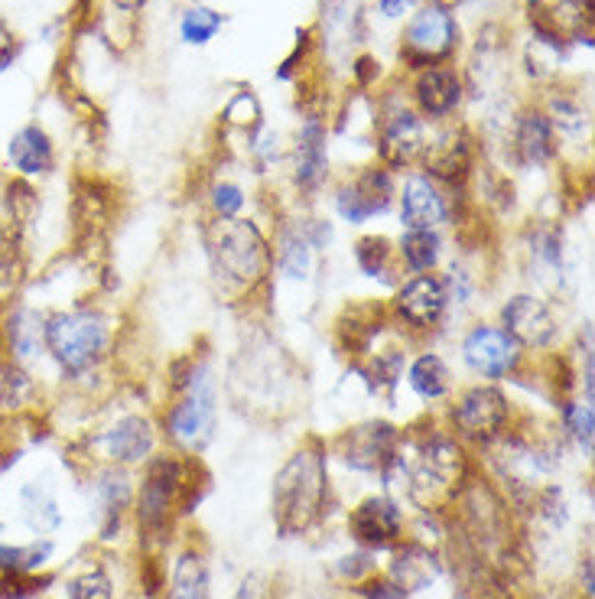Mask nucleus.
Returning <instances> with one entry per match:
<instances>
[{
  "mask_svg": "<svg viewBox=\"0 0 595 599\" xmlns=\"http://www.w3.org/2000/svg\"><path fill=\"white\" fill-rule=\"evenodd\" d=\"M329 470L319 447L293 453L273 480V521L283 538L310 531L323 518Z\"/></svg>",
  "mask_w": 595,
  "mask_h": 599,
  "instance_id": "f257e3e1",
  "label": "nucleus"
},
{
  "mask_svg": "<svg viewBox=\"0 0 595 599\" xmlns=\"http://www.w3.org/2000/svg\"><path fill=\"white\" fill-rule=\"evenodd\" d=\"M192 495H196V488H192V480L186 476V466L176 457H156L147 466V480L137 498L140 531H147V538H153V541H163L173 525L176 508L189 511Z\"/></svg>",
  "mask_w": 595,
  "mask_h": 599,
  "instance_id": "f03ea898",
  "label": "nucleus"
},
{
  "mask_svg": "<svg viewBox=\"0 0 595 599\" xmlns=\"http://www.w3.org/2000/svg\"><path fill=\"white\" fill-rule=\"evenodd\" d=\"M209 257L215 267V277L225 287H238V290H250L267 264H270V251L260 239V232L250 222H235L225 219L209 232Z\"/></svg>",
  "mask_w": 595,
  "mask_h": 599,
  "instance_id": "7ed1b4c3",
  "label": "nucleus"
},
{
  "mask_svg": "<svg viewBox=\"0 0 595 599\" xmlns=\"http://www.w3.org/2000/svg\"><path fill=\"white\" fill-rule=\"evenodd\" d=\"M43 339L66 371H85L108 349V326L98 313L89 310L56 313L52 320H46Z\"/></svg>",
  "mask_w": 595,
  "mask_h": 599,
  "instance_id": "20e7f679",
  "label": "nucleus"
},
{
  "mask_svg": "<svg viewBox=\"0 0 595 599\" xmlns=\"http://www.w3.org/2000/svg\"><path fill=\"white\" fill-rule=\"evenodd\" d=\"M463 476H466L463 450L446 437H433L420 447V460H417V470L407 482V488H410L413 502L430 511L440 502L456 495V485Z\"/></svg>",
  "mask_w": 595,
  "mask_h": 599,
  "instance_id": "39448f33",
  "label": "nucleus"
},
{
  "mask_svg": "<svg viewBox=\"0 0 595 599\" xmlns=\"http://www.w3.org/2000/svg\"><path fill=\"white\" fill-rule=\"evenodd\" d=\"M459 39V26L453 20L450 10L443 7H427L420 10L407 30H404V43H400V56L407 66L413 69H430V66H443Z\"/></svg>",
  "mask_w": 595,
  "mask_h": 599,
  "instance_id": "423d86ee",
  "label": "nucleus"
},
{
  "mask_svg": "<svg viewBox=\"0 0 595 599\" xmlns=\"http://www.w3.org/2000/svg\"><path fill=\"white\" fill-rule=\"evenodd\" d=\"M212 424H215V391L209 381V368H196L189 381V394L170 411L166 427L176 444L199 450L212 437Z\"/></svg>",
  "mask_w": 595,
  "mask_h": 599,
  "instance_id": "0eeeda50",
  "label": "nucleus"
},
{
  "mask_svg": "<svg viewBox=\"0 0 595 599\" xmlns=\"http://www.w3.org/2000/svg\"><path fill=\"white\" fill-rule=\"evenodd\" d=\"M453 421L466 440L491 444L508 424V398L491 384H478L463 394V401L453 411Z\"/></svg>",
  "mask_w": 595,
  "mask_h": 599,
  "instance_id": "6e6552de",
  "label": "nucleus"
},
{
  "mask_svg": "<svg viewBox=\"0 0 595 599\" xmlns=\"http://www.w3.org/2000/svg\"><path fill=\"white\" fill-rule=\"evenodd\" d=\"M349 531H352L358 544L381 551V548L397 544V538L404 534V515H400L397 502H390L384 495H374V498H364L352 511Z\"/></svg>",
  "mask_w": 595,
  "mask_h": 599,
  "instance_id": "1a4fd4ad",
  "label": "nucleus"
},
{
  "mask_svg": "<svg viewBox=\"0 0 595 599\" xmlns=\"http://www.w3.org/2000/svg\"><path fill=\"white\" fill-rule=\"evenodd\" d=\"M342 457L352 470L384 473L387 463L397 457V427H390L384 421L361 424L342 440Z\"/></svg>",
  "mask_w": 595,
  "mask_h": 599,
  "instance_id": "9d476101",
  "label": "nucleus"
},
{
  "mask_svg": "<svg viewBox=\"0 0 595 599\" xmlns=\"http://www.w3.org/2000/svg\"><path fill=\"white\" fill-rule=\"evenodd\" d=\"M463 356L469 361V368L485 375V378H504L508 371L517 368V343L494 326H476L466 343H463Z\"/></svg>",
  "mask_w": 595,
  "mask_h": 599,
  "instance_id": "9b49d317",
  "label": "nucleus"
},
{
  "mask_svg": "<svg viewBox=\"0 0 595 599\" xmlns=\"http://www.w3.org/2000/svg\"><path fill=\"white\" fill-rule=\"evenodd\" d=\"M450 303V290L446 280L433 277V274H420L410 284L400 287L397 293V313L404 323L417 326V330H430L443 320Z\"/></svg>",
  "mask_w": 595,
  "mask_h": 599,
  "instance_id": "f8f14e48",
  "label": "nucleus"
},
{
  "mask_svg": "<svg viewBox=\"0 0 595 599\" xmlns=\"http://www.w3.org/2000/svg\"><path fill=\"white\" fill-rule=\"evenodd\" d=\"M390 199H394V180H390V173L371 166V170H364L358 176L352 186H346L339 193L336 206H339V216L346 222L358 226V222H368L371 216L384 212L390 206Z\"/></svg>",
  "mask_w": 595,
  "mask_h": 599,
  "instance_id": "ddd939ff",
  "label": "nucleus"
},
{
  "mask_svg": "<svg viewBox=\"0 0 595 599\" xmlns=\"http://www.w3.org/2000/svg\"><path fill=\"white\" fill-rule=\"evenodd\" d=\"M501 320H504V333L517 343V346H547L557 333V320L550 313V307L537 297H514L508 300V307L501 310Z\"/></svg>",
  "mask_w": 595,
  "mask_h": 599,
  "instance_id": "4468645a",
  "label": "nucleus"
},
{
  "mask_svg": "<svg viewBox=\"0 0 595 599\" xmlns=\"http://www.w3.org/2000/svg\"><path fill=\"white\" fill-rule=\"evenodd\" d=\"M430 147L427 124L413 112H397L381 127V157L387 166H410L413 160L427 157Z\"/></svg>",
  "mask_w": 595,
  "mask_h": 599,
  "instance_id": "2eb2a0df",
  "label": "nucleus"
},
{
  "mask_svg": "<svg viewBox=\"0 0 595 599\" xmlns=\"http://www.w3.org/2000/svg\"><path fill=\"white\" fill-rule=\"evenodd\" d=\"M413 99H417V108L427 115V118H446L459 108L463 102V79L456 69L450 66H430V69H420L417 82H413Z\"/></svg>",
  "mask_w": 595,
  "mask_h": 599,
  "instance_id": "dca6fc26",
  "label": "nucleus"
},
{
  "mask_svg": "<svg viewBox=\"0 0 595 599\" xmlns=\"http://www.w3.org/2000/svg\"><path fill=\"white\" fill-rule=\"evenodd\" d=\"M446 216H450L446 199L427 176L407 180L400 196V222L407 229H436L440 222H446Z\"/></svg>",
  "mask_w": 595,
  "mask_h": 599,
  "instance_id": "f3484780",
  "label": "nucleus"
},
{
  "mask_svg": "<svg viewBox=\"0 0 595 599\" xmlns=\"http://www.w3.org/2000/svg\"><path fill=\"white\" fill-rule=\"evenodd\" d=\"M326 176V124L306 118L296 140V186L313 189Z\"/></svg>",
  "mask_w": 595,
  "mask_h": 599,
  "instance_id": "a211bd4d",
  "label": "nucleus"
},
{
  "mask_svg": "<svg viewBox=\"0 0 595 599\" xmlns=\"http://www.w3.org/2000/svg\"><path fill=\"white\" fill-rule=\"evenodd\" d=\"M514 150L524 163H547L557 153L550 118L540 112H524L514 124Z\"/></svg>",
  "mask_w": 595,
  "mask_h": 599,
  "instance_id": "6ab92c4d",
  "label": "nucleus"
},
{
  "mask_svg": "<svg viewBox=\"0 0 595 599\" xmlns=\"http://www.w3.org/2000/svg\"><path fill=\"white\" fill-rule=\"evenodd\" d=\"M7 153H10V163L20 173H26V176L52 170V143L46 137V130L36 127V124H26L23 130H16L10 147H7Z\"/></svg>",
  "mask_w": 595,
  "mask_h": 599,
  "instance_id": "aec40b11",
  "label": "nucleus"
},
{
  "mask_svg": "<svg viewBox=\"0 0 595 599\" xmlns=\"http://www.w3.org/2000/svg\"><path fill=\"white\" fill-rule=\"evenodd\" d=\"M105 447L118 463H140L153 450V427L143 417H124L108 430Z\"/></svg>",
  "mask_w": 595,
  "mask_h": 599,
  "instance_id": "412c9836",
  "label": "nucleus"
},
{
  "mask_svg": "<svg viewBox=\"0 0 595 599\" xmlns=\"http://www.w3.org/2000/svg\"><path fill=\"white\" fill-rule=\"evenodd\" d=\"M440 577V561L430 554V548H420V544H410L397 554V561L390 564V580L410 594V590H423L430 587L433 580Z\"/></svg>",
  "mask_w": 595,
  "mask_h": 599,
  "instance_id": "4be33fe9",
  "label": "nucleus"
},
{
  "mask_svg": "<svg viewBox=\"0 0 595 599\" xmlns=\"http://www.w3.org/2000/svg\"><path fill=\"white\" fill-rule=\"evenodd\" d=\"M166 599H212L209 590V564L202 554L186 551L179 554L173 577H170V594Z\"/></svg>",
  "mask_w": 595,
  "mask_h": 599,
  "instance_id": "5701e85b",
  "label": "nucleus"
},
{
  "mask_svg": "<svg viewBox=\"0 0 595 599\" xmlns=\"http://www.w3.org/2000/svg\"><path fill=\"white\" fill-rule=\"evenodd\" d=\"M410 388L423 398V401H436L450 391V371L446 361L440 356H420L410 365Z\"/></svg>",
  "mask_w": 595,
  "mask_h": 599,
  "instance_id": "b1692460",
  "label": "nucleus"
},
{
  "mask_svg": "<svg viewBox=\"0 0 595 599\" xmlns=\"http://www.w3.org/2000/svg\"><path fill=\"white\" fill-rule=\"evenodd\" d=\"M20 502H23V518H26V525L36 534H49V531L59 528L62 515H59V508H56V502H52V495L46 488L26 485L23 495H20Z\"/></svg>",
  "mask_w": 595,
  "mask_h": 599,
  "instance_id": "393cba45",
  "label": "nucleus"
},
{
  "mask_svg": "<svg viewBox=\"0 0 595 599\" xmlns=\"http://www.w3.org/2000/svg\"><path fill=\"white\" fill-rule=\"evenodd\" d=\"M52 541L49 538H43V541H33V544H26V548H10V544H3L0 548V574L3 577H10V574H33V571H39L49 557H52Z\"/></svg>",
  "mask_w": 595,
  "mask_h": 599,
  "instance_id": "a878e982",
  "label": "nucleus"
},
{
  "mask_svg": "<svg viewBox=\"0 0 595 599\" xmlns=\"http://www.w3.org/2000/svg\"><path fill=\"white\" fill-rule=\"evenodd\" d=\"M400 254L410 264V270H430L440 261V235L433 229H407Z\"/></svg>",
  "mask_w": 595,
  "mask_h": 599,
  "instance_id": "bb28decb",
  "label": "nucleus"
},
{
  "mask_svg": "<svg viewBox=\"0 0 595 599\" xmlns=\"http://www.w3.org/2000/svg\"><path fill=\"white\" fill-rule=\"evenodd\" d=\"M280 267L287 277H310L313 267V244L306 239V232H287L280 239Z\"/></svg>",
  "mask_w": 595,
  "mask_h": 599,
  "instance_id": "cd10ccee",
  "label": "nucleus"
},
{
  "mask_svg": "<svg viewBox=\"0 0 595 599\" xmlns=\"http://www.w3.org/2000/svg\"><path fill=\"white\" fill-rule=\"evenodd\" d=\"M222 30V13L209 10V7H192L183 13L179 33L189 46H206L215 33Z\"/></svg>",
  "mask_w": 595,
  "mask_h": 599,
  "instance_id": "c85d7f7f",
  "label": "nucleus"
},
{
  "mask_svg": "<svg viewBox=\"0 0 595 599\" xmlns=\"http://www.w3.org/2000/svg\"><path fill=\"white\" fill-rule=\"evenodd\" d=\"M563 417H567V430L576 437V444H580L586 453H593V407H590V404H563Z\"/></svg>",
  "mask_w": 595,
  "mask_h": 599,
  "instance_id": "c756f323",
  "label": "nucleus"
},
{
  "mask_svg": "<svg viewBox=\"0 0 595 599\" xmlns=\"http://www.w3.org/2000/svg\"><path fill=\"white\" fill-rule=\"evenodd\" d=\"M69 599H115V587L105 571H89L69 584Z\"/></svg>",
  "mask_w": 595,
  "mask_h": 599,
  "instance_id": "7c9ffc66",
  "label": "nucleus"
},
{
  "mask_svg": "<svg viewBox=\"0 0 595 599\" xmlns=\"http://www.w3.org/2000/svg\"><path fill=\"white\" fill-rule=\"evenodd\" d=\"M387 254H390V247H387V239H361L355 247V261L358 267L368 274V277H377V274H384V264H387Z\"/></svg>",
  "mask_w": 595,
  "mask_h": 599,
  "instance_id": "2f4dec72",
  "label": "nucleus"
},
{
  "mask_svg": "<svg viewBox=\"0 0 595 599\" xmlns=\"http://www.w3.org/2000/svg\"><path fill=\"white\" fill-rule=\"evenodd\" d=\"M212 206H215V212L222 219H235L241 212V206H244V193H241L235 183H219L212 189Z\"/></svg>",
  "mask_w": 595,
  "mask_h": 599,
  "instance_id": "473e14b6",
  "label": "nucleus"
},
{
  "mask_svg": "<svg viewBox=\"0 0 595 599\" xmlns=\"http://www.w3.org/2000/svg\"><path fill=\"white\" fill-rule=\"evenodd\" d=\"M358 594L364 599H407V594L390 580V577H381V580H368L358 587Z\"/></svg>",
  "mask_w": 595,
  "mask_h": 599,
  "instance_id": "72a5a7b5",
  "label": "nucleus"
},
{
  "mask_svg": "<svg viewBox=\"0 0 595 599\" xmlns=\"http://www.w3.org/2000/svg\"><path fill=\"white\" fill-rule=\"evenodd\" d=\"M371 554H349V557H342L339 561V567H336V574L339 577H346V580H364L368 574H371Z\"/></svg>",
  "mask_w": 595,
  "mask_h": 599,
  "instance_id": "f704fd0d",
  "label": "nucleus"
},
{
  "mask_svg": "<svg viewBox=\"0 0 595 599\" xmlns=\"http://www.w3.org/2000/svg\"><path fill=\"white\" fill-rule=\"evenodd\" d=\"M560 127H583V112L580 105H573L570 99H553V120Z\"/></svg>",
  "mask_w": 595,
  "mask_h": 599,
  "instance_id": "c9c22d12",
  "label": "nucleus"
},
{
  "mask_svg": "<svg viewBox=\"0 0 595 599\" xmlns=\"http://www.w3.org/2000/svg\"><path fill=\"white\" fill-rule=\"evenodd\" d=\"M16 49H20V43H16V36H10L7 30H0V69H7L10 62H13V56H16Z\"/></svg>",
  "mask_w": 595,
  "mask_h": 599,
  "instance_id": "e433bc0d",
  "label": "nucleus"
},
{
  "mask_svg": "<svg viewBox=\"0 0 595 599\" xmlns=\"http://www.w3.org/2000/svg\"><path fill=\"white\" fill-rule=\"evenodd\" d=\"M377 7H381V13H384V16H390V20H394V16H400L404 10H410V7H413V0H377Z\"/></svg>",
  "mask_w": 595,
  "mask_h": 599,
  "instance_id": "4c0bfd02",
  "label": "nucleus"
},
{
  "mask_svg": "<svg viewBox=\"0 0 595 599\" xmlns=\"http://www.w3.org/2000/svg\"><path fill=\"white\" fill-rule=\"evenodd\" d=\"M355 72H358V82L364 85V82H368V79H371V76L377 72V62H374L371 56H361V59L355 62Z\"/></svg>",
  "mask_w": 595,
  "mask_h": 599,
  "instance_id": "58836bf2",
  "label": "nucleus"
},
{
  "mask_svg": "<svg viewBox=\"0 0 595 599\" xmlns=\"http://www.w3.org/2000/svg\"><path fill=\"white\" fill-rule=\"evenodd\" d=\"M235 599H260V587H257V577H250V580H244L238 587V597Z\"/></svg>",
  "mask_w": 595,
  "mask_h": 599,
  "instance_id": "ea45409f",
  "label": "nucleus"
},
{
  "mask_svg": "<svg viewBox=\"0 0 595 599\" xmlns=\"http://www.w3.org/2000/svg\"><path fill=\"white\" fill-rule=\"evenodd\" d=\"M583 584H586V597H593V557H586L583 564Z\"/></svg>",
  "mask_w": 595,
  "mask_h": 599,
  "instance_id": "a19ab883",
  "label": "nucleus"
},
{
  "mask_svg": "<svg viewBox=\"0 0 595 599\" xmlns=\"http://www.w3.org/2000/svg\"><path fill=\"white\" fill-rule=\"evenodd\" d=\"M115 3H118L120 10H127V13H137L147 0H115Z\"/></svg>",
  "mask_w": 595,
  "mask_h": 599,
  "instance_id": "79ce46f5",
  "label": "nucleus"
},
{
  "mask_svg": "<svg viewBox=\"0 0 595 599\" xmlns=\"http://www.w3.org/2000/svg\"><path fill=\"white\" fill-rule=\"evenodd\" d=\"M459 3H466V0H433V7H443V10H453Z\"/></svg>",
  "mask_w": 595,
  "mask_h": 599,
  "instance_id": "37998d69",
  "label": "nucleus"
}]
</instances>
